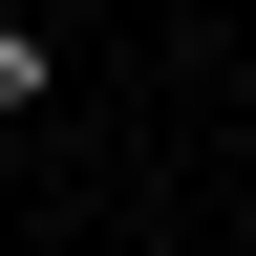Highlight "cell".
<instances>
[{
  "mask_svg": "<svg viewBox=\"0 0 256 256\" xmlns=\"http://www.w3.org/2000/svg\"><path fill=\"white\" fill-rule=\"evenodd\" d=\"M43 86H64V64H43V22H0V107H43Z\"/></svg>",
  "mask_w": 256,
  "mask_h": 256,
  "instance_id": "cell-1",
  "label": "cell"
}]
</instances>
